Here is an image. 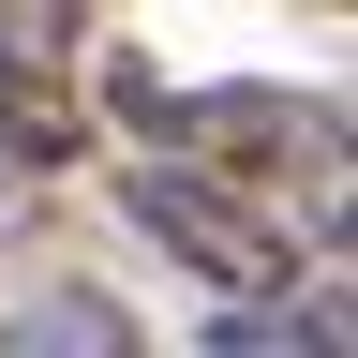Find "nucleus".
Returning <instances> with one entry per match:
<instances>
[{
  "instance_id": "7ed1b4c3",
  "label": "nucleus",
  "mask_w": 358,
  "mask_h": 358,
  "mask_svg": "<svg viewBox=\"0 0 358 358\" xmlns=\"http://www.w3.org/2000/svg\"><path fill=\"white\" fill-rule=\"evenodd\" d=\"M0 358H150V329H134V313L105 299V284H30L15 313H0Z\"/></svg>"
},
{
  "instance_id": "f257e3e1",
  "label": "nucleus",
  "mask_w": 358,
  "mask_h": 358,
  "mask_svg": "<svg viewBox=\"0 0 358 358\" xmlns=\"http://www.w3.org/2000/svg\"><path fill=\"white\" fill-rule=\"evenodd\" d=\"M120 209L150 224V239H164L179 268H194V284H209L224 313H239V299H284V284H299V239H268V224H254L239 194H209L194 164H134V179H120Z\"/></svg>"
},
{
  "instance_id": "f03ea898",
  "label": "nucleus",
  "mask_w": 358,
  "mask_h": 358,
  "mask_svg": "<svg viewBox=\"0 0 358 358\" xmlns=\"http://www.w3.org/2000/svg\"><path fill=\"white\" fill-rule=\"evenodd\" d=\"M75 150H90V30L45 0H0V164L60 179Z\"/></svg>"
}]
</instances>
